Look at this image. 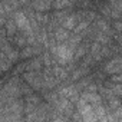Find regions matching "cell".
<instances>
[{"mask_svg":"<svg viewBox=\"0 0 122 122\" xmlns=\"http://www.w3.org/2000/svg\"><path fill=\"white\" fill-rule=\"evenodd\" d=\"M79 111H81V115L85 122H99L93 112V108L91 105H88L86 102H83V101L79 102Z\"/></svg>","mask_w":122,"mask_h":122,"instance_id":"cell-1","label":"cell"},{"mask_svg":"<svg viewBox=\"0 0 122 122\" xmlns=\"http://www.w3.org/2000/svg\"><path fill=\"white\" fill-rule=\"evenodd\" d=\"M56 53H57V57L62 63H66L72 59V49L68 46V45H60L57 46L56 49Z\"/></svg>","mask_w":122,"mask_h":122,"instance_id":"cell-2","label":"cell"},{"mask_svg":"<svg viewBox=\"0 0 122 122\" xmlns=\"http://www.w3.org/2000/svg\"><path fill=\"white\" fill-rule=\"evenodd\" d=\"M119 69H121V60H119V57L112 59L111 63H108V66H106V71L111 72V73H118Z\"/></svg>","mask_w":122,"mask_h":122,"instance_id":"cell-3","label":"cell"},{"mask_svg":"<svg viewBox=\"0 0 122 122\" xmlns=\"http://www.w3.org/2000/svg\"><path fill=\"white\" fill-rule=\"evenodd\" d=\"M16 22H17V26H19V27L29 29V20H27V17L25 16V13L17 12V13H16Z\"/></svg>","mask_w":122,"mask_h":122,"instance_id":"cell-4","label":"cell"},{"mask_svg":"<svg viewBox=\"0 0 122 122\" xmlns=\"http://www.w3.org/2000/svg\"><path fill=\"white\" fill-rule=\"evenodd\" d=\"M53 122H65V121L60 119V118H57V119H53Z\"/></svg>","mask_w":122,"mask_h":122,"instance_id":"cell-5","label":"cell"}]
</instances>
